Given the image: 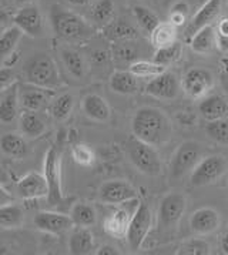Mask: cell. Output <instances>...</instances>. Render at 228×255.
I'll return each mask as SVG.
<instances>
[{"instance_id":"1","label":"cell","mask_w":228,"mask_h":255,"mask_svg":"<svg viewBox=\"0 0 228 255\" xmlns=\"http://www.w3.org/2000/svg\"><path fill=\"white\" fill-rule=\"evenodd\" d=\"M133 135L154 147L170 141L173 126L167 114L154 107H143L137 110L131 122Z\"/></svg>"},{"instance_id":"2","label":"cell","mask_w":228,"mask_h":255,"mask_svg":"<svg viewBox=\"0 0 228 255\" xmlns=\"http://www.w3.org/2000/svg\"><path fill=\"white\" fill-rule=\"evenodd\" d=\"M50 23L56 36L64 40H83L93 34V27L74 11L53 4L50 9Z\"/></svg>"},{"instance_id":"3","label":"cell","mask_w":228,"mask_h":255,"mask_svg":"<svg viewBox=\"0 0 228 255\" xmlns=\"http://www.w3.org/2000/svg\"><path fill=\"white\" fill-rule=\"evenodd\" d=\"M24 77L27 83L43 87V89H49V90H54L60 87L62 84L59 69L54 60L47 54H39L33 57L26 64Z\"/></svg>"},{"instance_id":"4","label":"cell","mask_w":228,"mask_h":255,"mask_svg":"<svg viewBox=\"0 0 228 255\" xmlns=\"http://www.w3.org/2000/svg\"><path fill=\"white\" fill-rule=\"evenodd\" d=\"M127 155H128L130 163L133 164L140 173L151 175V177L161 173L163 164H161V158L157 153L156 147L141 141L134 135L127 143Z\"/></svg>"},{"instance_id":"5","label":"cell","mask_w":228,"mask_h":255,"mask_svg":"<svg viewBox=\"0 0 228 255\" xmlns=\"http://www.w3.org/2000/svg\"><path fill=\"white\" fill-rule=\"evenodd\" d=\"M43 174H44L47 184H49V195H47L49 204H62V155H60V151L56 145L50 147L44 155Z\"/></svg>"},{"instance_id":"6","label":"cell","mask_w":228,"mask_h":255,"mask_svg":"<svg viewBox=\"0 0 228 255\" xmlns=\"http://www.w3.org/2000/svg\"><path fill=\"white\" fill-rule=\"evenodd\" d=\"M227 171V160L223 155H208L206 158L200 160L198 164L194 167L190 183L194 187H204L210 184L217 183Z\"/></svg>"},{"instance_id":"7","label":"cell","mask_w":228,"mask_h":255,"mask_svg":"<svg viewBox=\"0 0 228 255\" xmlns=\"http://www.w3.org/2000/svg\"><path fill=\"white\" fill-rule=\"evenodd\" d=\"M153 227V213L145 203H140L137 211L133 215L125 240L131 251H138Z\"/></svg>"},{"instance_id":"8","label":"cell","mask_w":228,"mask_h":255,"mask_svg":"<svg viewBox=\"0 0 228 255\" xmlns=\"http://www.w3.org/2000/svg\"><path fill=\"white\" fill-rule=\"evenodd\" d=\"M187 210V198L181 193L167 194L158 207V224L163 231L174 230Z\"/></svg>"},{"instance_id":"9","label":"cell","mask_w":228,"mask_h":255,"mask_svg":"<svg viewBox=\"0 0 228 255\" xmlns=\"http://www.w3.org/2000/svg\"><path fill=\"white\" fill-rule=\"evenodd\" d=\"M13 24L17 26L23 31V34L33 39L44 36V30H46V23L42 10L34 3L21 6L13 16Z\"/></svg>"},{"instance_id":"10","label":"cell","mask_w":228,"mask_h":255,"mask_svg":"<svg viewBox=\"0 0 228 255\" xmlns=\"http://www.w3.org/2000/svg\"><path fill=\"white\" fill-rule=\"evenodd\" d=\"M140 205L138 198H133L123 204L117 205L112 214L104 220V231L114 238H125L127 230L133 215Z\"/></svg>"},{"instance_id":"11","label":"cell","mask_w":228,"mask_h":255,"mask_svg":"<svg viewBox=\"0 0 228 255\" xmlns=\"http://www.w3.org/2000/svg\"><path fill=\"white\" fill-rule=\"evenodd\" d=\"M201 158V148L196 141H184L178 145L171 160V177L178 178L194 170Z\"/></svg>"},{"instance_id":"12","label":"cell","mask_w":228,"mask_h":255,"mask_svg":"<svg viewBox=\"0 0 228 255\" xmlns=\"http://www.w3.org/2000/svg\"><path fill=\"white\" fill-rule=\"evenodd\" d=\"M214 86V77L211 72L201 67L190 69L184 74L181 87L188 97L191 99H201L207 94Z\"/></svg>"},{"instance_id":"13","label":"cell","mask_w":228,"mask_h":255,"mask_svg":"<svg viewBox=\"0 0 228 255\" xmlns=\"http://www.w3.org/2000/svg\"><path fill=\"white\" fill-rule=\"evenodd\" d=\"M99 198L104 204L118 205L133 198H138V194L134 187L124 180H110L102 184Z\"/></svg>"},{"instance_id":"14","label":"cell","mask_w":228,"mask_h":255,"mask_svg":"<svg viewBox=\"0 0 228 255\" xmlns=\"http://www.w3.org/2000/svg\"><path fill=\"white\" fill-rule=\"evenodd\" d=\"M34 227L47 234L62 235L70 231L74 223L70 215L56 213V211H39L33 218Z\"/></svg>"},{"instance_id":"15","label":"cell","mask_w":228,"mask_h":255,"mask_svg":"<svg viewBox=\"0 0 228 255\" xmlns=\"http://www.w3.org/2000/svg\"><path fill=\"white\" fill-rule=\"evenodd\" d=\"M53 90L43 89L30 83L19 84V102L24 112H40L43 110L52 97Z\"/></svg>"},{"instance_id":"16","label":"cell","mask_w":228,"mask_h":255,"mask_svg":"<svg viewBox=\"0 0 228 255\" xmlns=\"http://www.w3.org/2000/svg\"><path fill=\"white\" fill-rule=\"evenodd\" d=\"M145 93L160 100H174L180 93V83L174 73L166 70L147 83Z\"/></svg>"},{"instance_id":"17","label":"cell","mask_w":228,"mask_h":255,"mask_svg":"<svg viewBox=\"0 0 228 255\" xmlns=\"http://www.w3.org/2000/svg\"><path fill=\"white\" fill-rule=\"evenodd\" d=\"M17 194L23 200H37V198H47L49 195V184L44 174L37 171H30L24 174L16 184Z\"/></svg>"},{"instance_id":"18","label":"cell","mask_w":228,"mask_h":255,"mask_svg":"<svg viewBox=\"0 0 228 255\" xmlns=\"http://www.w3.org/2000/svg\"><path fill=\"white\" fill-rule=\"evenodd\" d=\"M221 11V0H207L198 11L193 16V19L190 21V24L187 26L186 29V37L190 39L197 33L200 29L210 26L211 21L216 20Z\"/></svg>"},{"instance_id":"19","label":"cell","mask_w":228,"mask_h":255,"mask_svg":"<svg viewBox=\"0 0 228 255\" xmlns=\"http://www.w3.org/2000/svg\"><path fill=\"white\" fill-rule=\"evenodd\" d=\"M221 224L220 214L214 208H198L190 217V227L198 235H207L216 233Z\"/></svg>"},{"instance_id":"20","label":"cell","mask_w":228,"mask_h":255,"mask_svg":"<svg viewBox=\"0 0 228 255\" xmlns=\"http://www.w3.org/2000/svg\"><path fill=\"white\" fill-rule=\"evenodd\" d=\"M19 109H20L19 84L14 83L11 87L6 90L0 100V123L4 126H9L16 122V119L19 117Z\"/></svg>"},{"instance_id":"21","label":"cell","mask_w":228,"mask_h":255,"mask_svg":"<svg viewBox=\"0 0 228 255\" xmlns=\"http://www.w3.org/2000/svg\"><path fill=\"white\" fill-rule=\"evenodd\" d=\"M198 113L207 122L221 120L228 117V99L224 96H208L198 104Z\"/></svg>"},{"instance_id":"22","label":"cell","mask_w":228,"mask_h":255,"mask_svg":"<svg viewBox=\"0 0 228 255\" xmlns=\"http://www.w3.org/2000/svg\"><path fill=\"white\" fill-rule=\"evenodd\" d=\"M82 110L89 119L99 123L109 122L112 116L109 103L99 94H87L82 100Z\"/></svg>"},{"instance_id":"23","label":"cell","mask_w":228,"mask_h":255,"mask_svg":"<svg viewBox=\"0 0 228 255\" xmlns=\"http://www.w3.org/2000/svg\"><path fill=\"white\" fill-rule=\"evenodd\" d=\"M218 44L217 30L210 24L206 26L190 39V47L197 54H210L213 53Z\"/></svg>"},{"instance_id":"24","label":"cell","mask_w":228,"mask_h":255,"mask_svg":"<svg viewBox=\"0 0 228 255\" xmlns=\"http://www.w3.org/2000/svg\"><path fill=\"white\" fill-rule=\"evenodd\" d=\"M94 248V237L87 227H77L69 238V253L73 255L90 254Z\"/></svg>"},{"instance_id":"25","label":"cell","mask_w":228,"mask_h":255,"mask_svg":"<svg viewBox=\"0 0 228 255\" xmlns=\"http://www.w3.org/2000/svg\"><path fill=\"white\" fill-rule=\"evenodd\" d=\"M110 89L117 94H135L140 90L138 77L130 70H118L114 72L110 77Z\"/></svg>"},{"instance_id":"26","label":"cell","mask_w":228,"mask_h":255,"mask_svg":"<svg viewBox=\"0 0 228 255\" xmlns=\"http://www.w3.org/2000/svg\"><path fill=\"white\" fill-rule=\"evenodd\" d=\"M0 150L11 158H23L29 153V145L23 134L7 133L0 138Z\"/></svg>"},{"instance_id":"27","label":"cell","mask_w":228,"mask_h":255,"mask_svg":"<svg viewBox=\"0 0 228 255\" xmlns=\"http://www.w3.org/2000/svg\"><path fill=\"white\" fill-rule=\"evenodd\" d=\"M19 128L24 137L39 138L46 133L47 126L37 112H24L19 119Z\"/></svg>"},{"instance_id":"28","label":"cell","mask_w":228,"mask_h":255,"mask_svg":"<svg viewBox=\"0 0 228 255\" xmlns=\"http://www.w3.org/2000/svg\"><path fill=\"white\" fill-rule=\"evenodd\" d=\"M73 223L76 227H93L97 223V213L93 205L89 203H76L70 211Z\"/></svg>"},{"instance_id":"29","label":"cell","mask_w":228,"mask_h":255,"mask_svg":"<svg viewBox=\"0 0 228 255\" xmlns=\"http://www.w3.org/2000/svg\"><path fill=\"white\" fill-rule=\"evenodd\" d=\"M150 37H151V44L156 49L166 47L177 41V27L171 21L160 23L150 34Z\"/></svg>"},{"instance_id":"30","label":"cell","mask_w":228,"mask_h":255,"mask_svg":"<svg viewBox=\"0 0 228 255\" xmlns=\"http://www.w3.org/2000/svg\"><path fill=\"white\" fill-rule=\"evenodd\" d=\"M24 223V211L20 205L6 204L0 207V227L1 228H19Z\"/></svg>"},{"instance_id":"31","label":"cell","mask_w":228,"mask_h":255,"mask_svg":"<svg viewBox=\"0 0 228 255\" xmlns=\"http://www.w3.org/2000/svg\"><path fill=\"white\" fill-rule=\"evenodd\" d=\"M21 36H23V31L14 24L4 30V33L0 36V61L6 60L14 53Z\"/></svg>"},{"instance_id":"32","label":"cell","mask_w":228,"mask_h":255,"mask_svg":"<svg viewBox=\"0 0 228 255\" xmlns=\"http://www.w3.org/2000/svg\"><path fill=\"white\" fill-rule=\"evenodd\" d=\"M74 107V97L72 93H63L57 96L50 104V114L56 122H64L70 117Z\"/></svg>"},{"instance_id":"33","label":"cell","mask_w":228,"mask_h":255,"mask_svg":"<svg viewBox=\"0 0 228 255\" xmlns=\"http://www.w3.org/2000/svg\"><path fill=\"white\" fill-rule=\"evenodd\" d=\"M62 61L67 72L76 79H82L86 74V63L83 56L79 51L73 49H63L62 50Z\"/></svg>"},{"instance_id":"34","label":"cell","mask_w":228,"mask_h":255,"mask_svg":"<svg viewBox=\"0 0 228 255\" xmlns=\"http://www.w3.org/2000/svg\"><path fill=\"white\" fill-rule=\"evenodd\" d=\"M133 16H134L137 24L140 26V29L145 31L147 34H151L153 30L161 23L154 11L150 10L145 6H140V4L133 6Z\"/></svg>"},{"instance_id":"35","label":"cell","mask_w":228,"mask_h":255,"mask_svg":"<svg viewBox=\"0 0 228 255\" xmlns=\"http://www.w3.org/2000/svg\"><path fill=\"white\" fill-rule=\"evenodd\" d=\"M104 33L109 39L113 40H124V39H135L138 33L134 27L124 20H113L104 27Z\"/></svg>"},{"instance_id":"36","label":"cell","mask_w":228,"mask_h":255,"mask_svg":"<svg viewBox=\"0 0 228 255\" xmlns=\"http://www.w3.org/2000/svg\"><path fill=\"white\" fill-rule=\"evenodd\" d=\"M115 7L113 0H97L92 9V17L96 23L107 26L114 20Z\"/></svg>"},{"instance_id":"37","label":"cell","mask_w":228,"mask_h":255,"mask_svg":"<svg viewBox=\"0 0 228 255\" xmlns=\"http://www.w3.org/2000/svg\"><path fill=\"white\" fill-rule=\"evenodd\" d=\"M181 54H183V44L180 41H174L170 46L157 49L153 61H156L158 64H163V66L167 67V66H170V64L177 63V61L180 60Z\"/></svg>"},{"instance_id":"38","label":"cell","mask_w":228,"mask_h":255,"mask_svg":"<svg viewBox=\"0 0 228 255\" xmlns=\"http://www.w3.org/2000/svg\"><path fill=\"white\" fill-rule=\"evenodd\" d=\"M128 70L137 77H156L166 72L167 67L156 61H134L130 64Z\"/></svg>"},{"instance_id":"39","label":"cell","mask_w":228,"mask_h":255,"mask_svg":"<svg viewBox=\"0 0 228 255\" xmlns=\"http://www.w3.org/2000/svg\"><path fill=\"white\" fill-rule=\"evenodd\" d=\"M206 133L213 141L223 144V145H228V119L208 122Z\"/></svg>"},{"instance_id":"40","label":"cell","mask_w":228,"mask_h":255,"mask_svg":"<svg viewBox=\"0 0 228 255\" xmlns=\"http://www.w3.org/2000/svg\"><path fill=\"white\" fill-rule=\"evenodd\" d=\"M72 157L74 163L82 167H92L96 161L94 151L86 144H76L72 148Z\"/></svg>"},{"instance_id":"41","label":"cell","mask_w":228,"mask_h":255,"mask_svg":"<svg viewBox=\"0 0 228 255\" xmlns=\"http://www.w3.org/2000/svg\"><path fill=\"white\" fill-rule=\"evenodd\" d=\"M177 254H187V255H207L210 254V245L200 238H193L188 240L187 243L180 247Z\"/></svg>"},{"instance_id":"42","label":"cell","mask_w":228,"mask_h":255,"mask_svg":"<svg viewBox=\"0 0 228 255\" xmlns=\"http://www.w3.org/2000/svg\"><path fill=\"white\" fill-rule=\"evenodd\" d=\"M188 11H190V6L186 1H177L170 10V20L168 21H171L176 27H180L186 23Z\"/></svg>"},{"instance_id":"43","label":"cell","mask_w":228,"mask_h":255,"mask_svg":"<svg viewBox=\"0 0 228 255\" xmlns=\"http://www.w3.org/2000/svg\"><path fill=\"white\" fill-rule=\"evenodd\" d=\"M16 82H17L16 73H14V70L11 69L10 66L0 67V93L7 90Z\"/></svg>"},{"instance_id":"44","label":"cell","mask_w":228,"mask_h":255,"mask_svg":"<svg viewBox=\"0 0 228 255\" xmlns=\"http://www.w3.org/2000/svg\"><path fill=\"white\" fill-rule=\"evenodd\" d=\"M16 200H14V197L0 184V207L1 205H6V204H11V203H14Z\"/></svg>"},{"instance_id":"45","label":"cell","mask_w":228,"mask_h":255,"mask_svg":"<svg viewBox=\"0 0 228 255\" xmlns=\"http://www.w3.org/2000/svg\"><path fill=\"white\" fill-rule=\"evenodd\" d=\"M97 255H118L120 253L114 248L113 245H102L97 251H96Z\"/></svg>"},{"instance_id":"46","label":"cell","mask_w":228,"mask_h":255,"mask_svg":"<svg viewBox=\"0 0 228 255\" xmlns=\"http://www.w3.org/2000/svg\"><path fill=\"white\" fill-rule=\"evenodd\" d=\"M220 247H221V251L224 254L228 255V233L221 237V241H220Z\"/></svg>"},{"instance_id":"47","label":"cell","mask_w":228,"mask_h":255,"mask_svg":"<svg viewBox=\"0 0 228 255\" xmlns=\"http://www.w3.org/2000/svg\"><path fill=\"white\" fill-rule=\"evenodd\" d=\"M66 1L72 6H87V4L93 3L94 0H66Z\"/></svg>"},{"instance_id":"48","label":"cell","mask_w":228,"mask_h":255,"mask_svg":"<svg viewBox=\"0 0 228 255\" xmlns=\"http://www.w3.org/2000/svg\"><path fill=\"white\" fill-rule=\"evenodd\" d=\"M6 20H7V13L0 9V23H6Z\"/></svg>"},{"instance_id":"49","label":"cell","mask_w":228,"mask_h":255,"mask_svg":"<svg viewBox=\"0 0 228 255\" xmlns=\"http://www.w3.org/2000/svg\"><path fill=\"white\" fill-rule=\"evenodd\" d=\"M17 4H20V6H24V4H29V3H33L34 0H14Z\"/></svg>"},{"instance_id":"50","label":"cell","mask_w":228,"mask_h":255,"mask_svg":"<svg viewBox=\"0 0 228 255\" xmlns=\"http://www.w3.org/2000/svg\"><path fill=\"white\" fill-rule=\"evenodd\" d=\"M6 29H7V27L4 26V23H0V36L4 33V30H6Z\"/></svg>"}]
</instances>
